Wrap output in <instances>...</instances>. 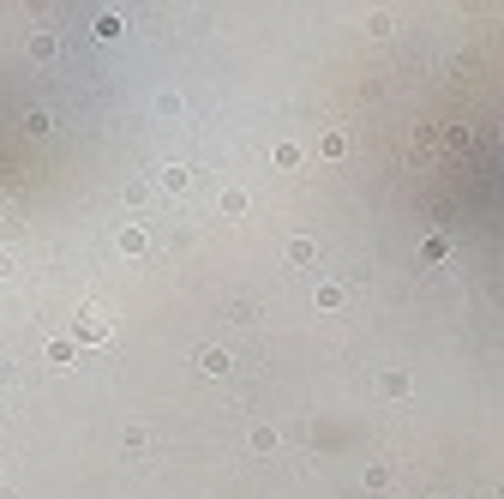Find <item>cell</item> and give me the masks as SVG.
I'll return each mask as SVG.
<instances>
[{"label":"cell","instance_id":"obj_6","mask_svg":"<svg viewBox=\"0 0 504 499\" xmlns=\"http://www.w3.org/2000/svg\"><path fill=\"white\" fill-rule=\"evenodd\" d=\"M312 253H318L312 241H295V247H288V259H295V265H312Z\"/></svg>","mask_w":504,"mask_h":499},{"label":"cell","instance_id":"obj_5","mask_svg":"<svg viewBox=\"0 0 504 499\" xmlns=\"http://www.w3.org/2000/svg\"><path fill=\"white\" fill-rule=\"evenodd\" d=\"M48 361H73V337H54V343H48Z\"/></svg>","mask_w":504,"mask_h":499},{"label":"cell","instance_id":"obj_1","mask_svg":"<svg viewBox=\"0 0 504 499\" xmlns=\"http://www.w3.org/2000/svg\"><path fill=\"white\" fill-rule=\"evenodd\" d=\"M78 337H84V343H103V337H108V319H103V313H84V319H78Z\"/></svg>","mask_w":504,"mask_h":499},{"label":"cell","instance_id":"obj_2","mask_svg":"<svg viewBox=\"0 0 504 499\" xmlns=\"http://www.w3.org/2000/svg\"><path fill=\"white\" fill-rule=\"evenodd\" d=\"M198 367H205V373H228V367H235V361H228L223 349H205V361H198Z\"/></svg>","mask_w":504,"mask_h":499},{"label":"cell","instance_id":"obj_3","mask_svg":"<svg viewBox=\"0 0 504 499\" xmlns=\"http://www.w3.org/2000/svg\"><path fill=\"white\" fill-rule=\"evenodd\" d=\"M120 253H144V229H120Z\"/></svg>","mask_w":504,"mask_h":499},{"label":"cell","instance_id":"obj_4","mask_svg":"<svg viewBox=\"0 0 504 499\" xmlns=\"http://www.w3.org/2000/svg\"><path fill=\"white\" fill-rule=\"evenodd\" d=\"M420 253H427V259H445L450 241H445V235H427V241H420Z\"/></svg>","mask_w":504,"mask_h":499}]
</instances>
